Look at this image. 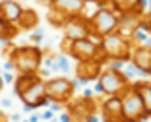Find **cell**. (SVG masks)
<instances>
[{
  "label": "cell",
  "mask_w": 151,
  "mask_h": 122,
  "mask_svg": "<svg viewBox=\"0 0 151 122\" xmlns=\"http://www.w3.org/2000/svg\"><path fill=\"white\" fill-rule=\"evenodd\" d=\"M132 47L134 43L130 39L118 35V33H111V35L99 39V58L103 60V64L112 62V60L128 62Z\"/></svg>",
  "instance_id": "1"
},
{
  "label": "cell",
  "mask_w": 151,
  "mask_h": 122,
  "mask_svg": "<svg viewBox=\"0 0 151 122\" xmlns=\"http://www.w3.org/2000/svg\"><path fill=\"white\" fill-rule=\"evenodd\" d=\"M10 64L19 74H39V68L43 64V50L35 45L16 47L10 52Z\"/></svg>",
  "instance_id": "2"
},
{
  "label": "cell",
  "mask_w": 151,
  "mask_h": 122,
  "mask_svg": "<svg viewBox=\"0 0 151 122\" xmlns=\"http://www.w3.org/2000/svg\"><path fill=\"white\" fill-rule=\"evenodd\" d=\"M89 19V27H91V37L93 39H103V37L116 33L118 27V14L109 6H97L91 16H87Z\"/></svg>",
  "instance_id": "3"
},
{
  "label": "cell",
  "mask_w": 151,
  "mask_h": 122,
  "mask_svg": "<svg viewBox=\"0 0 151 122\" xmlns=\"http://www.w3.org/2000/svg\"><path fill=\"white\" fill-rule=\"evenodd\" d=\"M128 85H130V80L124 76V72L109 66V68H103L101 70L95 89H97V93L109 97V95H120Z\"/></svg>",
  "instance_id": "4"
},
{
  "label": "cell",
  "mask_w": 151,
  "mask_h": 122,
  "mask_svg": "<svg viewBox=\"0 0 151 122\" xmlns=\"http://www.w3.org/2000/svg\"><path fill=\"white\" fill-rule=\"evenodd\" d=\"M76 91V83L68 78H50V80H45V93H47V99L52 101L54 105H66L72 101Z\"/></svg>",
  "instance_id": "5"
},
{
  "label": "cell",
  "mask_w": 151,
  "mask_h": 122,
  "mask_svg": "<svg viewBox=\"0 0 151 122\" xmlns=\"http://www.w3.org/2000/svg\"><path fill=\"white\" fill-rule=\"evenodd\" d=\"M120 101H122V113H124L126 122H142L147 120L145 111H143L142 99H139L138 89L134 87V83L130 81V85L120 93Z\"/></svg>",
  "instance_id": "6"
},
{
  "label": "cell",
  "mask_w": 151,
  "mask_h": 122,
  "mask_svg": "<svg viewBox=\"0 0 151 122\" xmlns=\"http://www.w3.org/2000/svg\"><path fill=\"white\" fill-rule=\"evenodd\" d=\"M68 56H72L76 62H80V60L99 58V41L93 39V37H85V39L72 41V47H70Z\"/></svg>",
  "instance_id": "7"
},
{
  "label": "cell",
  "mask_w": 151,
  "mask_h": 122,
  "mask_svg": "<svg viewBox=\"0 0 151 122\" xmlns=\"http://www.w3.org/2000/svg\"><path fill=\"white\" fill-rule=\"evenodd\" d=\"M64 37L70 41H78V39H85V37H91V27H89V19L85 14L80 16H72L68 18V22L62 27Z\"/></svg>",
  "instance_id": "8"
},
{
  "label": "cell",
  "mask_w": 151,
  "mask_h": 122,
  "mask_svg": "<svg viewBox=\"0 0 151 122\" xmlns=\"http://www.w3.org/2000/svg\"><path fill=\"white\" fill-rule=\"evenodd\" d=\"M19 99L23 101L25 108H37V107H43L45 103H49L47 93H45V80L39 76L31 85L19 95Z\"/></svg>",
  "instance_id": "9"
},
{
  "label": "cell",
  "mask_w": 151,
  "mask_h": 122,
  "mask_svg": "<svg viewBox=\"0 0 151 122\" xmlns=\"http://www.w3.org/2000/svg\"><path fill=\"white\" fill-rule=\"evenodd\" d=\"M128 62L132 64L139 74L151 76V47L149 45H134Z\"/></svg>",
  "instance_id": "10"
},
{
  "label": "cell",
  "mask_w": 151,
  "mask_h": 122,
  "mask_svg": "<svg viewBox=\"0 0 151 122\" xmlns=\"http://www.w3.org/2000/svg\"><path fill=\"white\" fill-rule=\"evenodd\" d=\"M101 118L103 122H126L122 113V101L120 95H109L101 103Z\"/></svg>",
  "instance_id": "11"
},
{
  "label": "cell",
  "mask_w": 151,
  "mask_h": 122,
  "mask_svg": "<svg viewBox=\"0 0 151 122\" xmlns=\"http://www.w3.org/2000/svg\"><path fill=\"white\" fill-rule=\"evenodd\" d=\"M103 70V60L101 58H93V60H80L76 64V76L78 80L87 83V81H95L99 78Z\"/></svg>",
  "instance_id": "12"
},
{
  "label": "cell",
  "mask_w": 151,
  "mask_h": 122,
  "mask_svg": "<svg viewBox=\"0 0 151 122\" xmlns=\"http://www.w3.org/2000/svg\"><path fill=\"white\" fill-rule=\"evenodd\" d=\"M139 25H142V14H118L116 33L132 41L134 33L139 29Z\"/></svg>",
  "instance_id": "13"
},
{
  "label": "cell",
  "mask_w": 151,
  "mask_h": 122,
  "mask_svg": "<svg viewBox=\"0 0 151 122\" xmlns=\"http://www.w3.org/2000/svg\"><path fill=\"white\" fill-rule=\"evenodd\" d=\"M50 8L62 12L64 16L72 18V16H80L85 12V2L83 0H52Z\"/></svg>",
  "instance_id": "14"
},
{
  "label": "cell",
  "mask_w": 151,
  "mask_h": 122,
  "mask_svg": "<svg viewBox=\"0 0 151 122\" xmlns=\"http://www.w3.org/2000/svg\"><path fill=\"white\" fill-rule=\"evenodd\" d=\"M109 8H112L116 14H143V0H111Z\"/></svg>",
  "instance_id": "15"
},
{
  "label": "cell",
  "mask_w": 151,
  "mask_h": 122,
  "mask_svg": "<svg viewBox=\"0 0 151 122\" xmlns=\"http://www.w3.org/2000/svg\"><path fill=\"white\" fill-rule=\"evenodd\" d=\"M22 10L23 8L16 2V0H2V2H0V22L16 23L19 19Z\"/></svg>",
  "instance_id": "16"
},
{
  "label": "cell",
  "mask_w": 151,
  "mask_h": 122,
  "mask_svg": "<svg viewBox=\"0 0 151 122\" xmlns=\"http://www.w3.org/2000/svg\"><path fill=\"white\" fill-rule=\"evenodd\" d=\"M134 87L138 89L139 93V99H142L143 105V111H145V116H151V81L147 80H139V81H132Z\"/></svg>",
  "instance_id": "17"
},
{
  "label": "cell",
  "mask_w": 151,
  "mask_h": 122,
  "mask_svg": "<svg viewBox=\"0 0 151 122\" xmlns=\"http://www.w3.org/2000/svg\"><path fill=\"white\" fill-rule=\"evenodd\" d=\"M16 25H18L19 29L31 31V29H35V27L39 25V16H37V12H35V10H31V8L22 10V14H19V19L16 22Z\"/></svg>",
  "instance_id": "18"
},
{
  "label": "cell",
  "mask_w": 151,
  "mask_h": 122,
  "mask_svg": "<svg viewBox=\"0 0 151 122\" xmlns=\"http://www.w3.org/2000/svg\"><path fill=\"white\" fill-rule=\"evenodd\" d=\"M39 78V74H19L18 78H16V81H14V87H16V93L22 95L23 91L27 89V87L31 85L33 81Z\"/></svg>",
  "instance_id": "19"
},
{
  "label": "cell",
  "mask_w": 151,
  "mask_h": 122,
  "mask_svg": "<svg viewBox=\"0 0 151 122\" xmlns=\"http://www.w3.org/2000/svg\"><path fill=\"white\" fill-rule=\"evenodd\" d=\"M18 27H16V23H8V22H0V39L4 41H12L14 37L18 35Z\"/></svg>",
  "instance_id": "20"
},
{
  "label": "cell",
  "mask_w": 151,
  "mask_h": 122,
  "mask_svg": "<svg viewBox=\"0 0 151 122\" xmlns=\"http://www.w3.org/2000/svg\"><path fill=\"white\" fill-rule=\"evenodd\" d=\"M49 23L50 25H54V27H58V29H62L64 27V23L68 22V16H64L62 12H58V10H54V8H50L49 10Z\"/></svg>",
  "instance_id": "21"
},
{
  "label": "cell",
  "mask_w": 151,
  "mask_h": 122,
  "mask_svg": "<svg viewBox=\"0 0 151 122\" xmlns=\"http://www.w3.org/2000/svg\"><path fill=\"white\" fill-rule=\"evenodd\" d=\"M139 29H143L145 33H151V10L142 14V25H139Z\"/></svg>",
  "instance_id": "22"
},
{
  "label": "cell",
  "mask_w": 151,
  "mask_h": 122,
  "mask_svg": "<svg viewBox=\"0 0 151 122\" xmlns=\"http://www.w3.org/2000/svg\"><path fill=\"white\" fill-rule=\"evenodd\" d=\"M70 47H72V41L64 37V39H62V54H66V56H68V52H70Z\"/></svg>",
  "instance_id": "23"
},
{
  "label": "cell",
  "mask_w": 151,
  "mask_h": 122,
  "mask_svg": "<svg viewBox=\"0 0 151 122\" xmlns=\"http://www.w3.org/2000/svg\"><path fill=\"white\" fill-rule=\"evenodd\" d=\"M70 120H72V116H70L68 113H64L62 116H60V122H70Z\"/></svg>",
  "instance_id": "24"
},
{
  "label": "cell",
  "mask_w": 151,
  "mask_h": 122,
  "mask_svg": "<svg viewBox=\"0 0 151 122\" xmlns=\"http://www.w3.org/2000/svg\"><path fill=\"white\" fill-rule=\"evenodd\" d=\"M43 118H45V120H50V118H52V113H50V111H47V113L43 114Z\"/></svg>",
  "instance_id": "25"
},
{
  "label": "cell",
  "mask_w": 151,
  "mask_h": 122,
  "mask_svg": "<svg viewBox=\"0 0 151 122\" xmlns=\"http://www.w3.org/2000/svg\"><path fill=\"white\" fill-rule=\"evenodd\" d=\"M39 2H41V4H49V6L52 4V0H39Z\"/></svg>",
  "instance_id": "26"
},
{
  "label": "cell",
  "mask_w": 151,
  "mask_h": 122,
  "mask_svg": "<svg viewBox=\"0 0 151 122\" xmlns=\"http://www.w3.org/2000/svg\"><path fill=\"white\" fill-rule=\"evenodd\" d=\"M4 80H6V81H14V78L10 76V74H6V76H4Z\"/></svg>",
  "instance_id": "27"
},
{
  "label": "cell",
  "mask_w": 151,
  "mask_h": 122,
  "mask_svg": "<svg viewBox=\"0 0 151 122\" xmlns=\"http://www.w3.org/2000/svg\"><path fill=\"white\" fill-rule=\"evenodd\" d=\"M85 4H95V2H97V0H83Z\"/></svg>",
  "instance_id": "28"
},
{
  "label": "cell",
  "mask_w": 151,
  "mask_h": 122,
  "mask_svg": "<svg viewBox=\"0 0 151 122\" xmlns=\"http://www.w3.org/2000/svg\"><path fill=\"white\" fill-rule=\"evenodd\" d=\"M29 122H39V116H31V120Z\"/></svg>",
  "instance_id": "29"
},
{
  "label": "cell",
  "mask_w": 151,
  "mask_h": 122,
  "mask_svg": "<svg viewBox=\"0 0 151 122\" xmlns=\"http://www.w3.org/2000/svg\"><path fill=\"white\" fill-rule=\"evenodd\" d=\"M0 122H6V116H4V114H0Z\"/></svg>",
  "instance_id": "30"
},
{
  "label": "cell",
  "mask_w": 151,
  "mask_h": 122,
  "mask_svg": "<svg viewBox=\"0 0 151 122\" xmlns=\"http://www.w3.org/2000/svg\"><path fill=\"white\" fill-rule=\"evenodd\" d=\"M2 85H4V81H2V78H0V89H2Z\"/></svg>",
  "instance_id": "31"
},
{
  "label": "cell",
  "mask_w": 151,
  "mask_h": 122,
  "mask_svg": "<svg viewBox=\"0 0 151 122\" xmlns=\"http://www.w3.org/2000/svg\"><path fill=\"white\" fill-rule=\"evenodd\" d=\"M50 122H56V120H50Z\"/></svg>",
  "instance_id": "32"
}]
</instances>
